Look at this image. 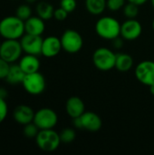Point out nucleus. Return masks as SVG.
Returning <instances> with one entry per match:
<instances>
[{
    "label": "nucleus",
    "instance_id": "f257e3e1",
    "mask_svg": "<svg viewBox=\"0 0 154 155\" xmlns=\"http://www.w3.org/2000/svg\"><path fill=\"white\" fill-rule=\"evenodd\" d=\"M25 33V21L15 16H6L0 21V35L5 39H19Z\"/></svg>",
    "mask_w": 154,
    "mask_h": 155
},
{
    "label": "nucleus",
    "instance_id": "f03ea898",
    "mask_svg": "<svg viewBox=\"0 0 154 155\" xmlns=\"http://www.w3.org/2000/svg\"><path fill=\"white\" fill-rule=\"evenodd\" d=\"M95 32L103 39L113 40L121 35V24L112 16H103L95 24Z\"/></svg>",
    "mask_w": 154,
    "mask_h": 155
},
{
    "label": "nucleus",
    "instance_id": "7ed1b4c3",
    "mask_svg": "<svg viewBox=\"0 0 154 155\" xmlns=\"http://www.w3.org/2000/svg\"><path fill=\"white\" fill-rule=\"evenodd\" d=\"M116 54L106 47L97 48L93 54V63L94 66L103 72L110 71L115 68Z\"/></svg>",
    "mask_w": 154,
    "mask_h": 155
},
{
    "label": "nucleus",
    "instance_id": "20e7f679",
    "mask_svg": "<svg viewBox=\"0 0 154 155\" xmlns=\"http://www.w3.org/2000/svg\"><path fill=\"white\" fill-rule=\"evenodd\" d=\"M37 146L44 152H54L55 151L61 142L60 134L53 129L40 130L35 137Z\"/></svg>",
    "mask_w": 154,
    "mask_h": 155
},
{
    "label": "nucleus",
    "instance_id": "39448f33",
    "mask_svg": "<svg viewBox=\"0 0 154 155\" xmlns=\"http://www.w3.org/2000/svg\"><path fill=\"white\" fill-rule=\"evenodd\" d=\"M73 124L75 128L89 132H97L103 125L102 119L93 112H84L81 116L73 119Z\"/></svg>",
    "mask_w": 154,
    "mask_h": 155
},
{
    "label": "nucleus",
    "instance_id": "423d86ee",
    "mask_svg": "<svg viewBox=\"0 0 154 155\" xmlns=\"http://www.w3.org/2000/svg\"><path fill=\"white\" fill-rule=\"evenodd\" d=\"M62 48L68 54L78 53L84 45L82 35L74 29H67L61 36Z\"/></svg>",
    "mask_w": 154,
    "mask_h": 155
},
{
    "label": "nucleus",
    "instance_id": "0eeeda50",
    "mask_svg": "<svg viewBox=\"0 0 154 155\" xmlns=\"http://www.w3.org/2000/svg\"><path fill=\"white\" fill-rule=\"evenodd\" d=\"M23 52L21 43L17 39H5L0 46V57L13 64L16 62Z\"/></svg>",
    "mask_w": 154,
    "mask_h": 155
},
{
    "label": "nucleus",
    "instance_id": "6e6552de",
    "mask_svg": "<svg viewBox=\"0 0 154 155\" xmlns=\"http://www.w3.org/2000/svg\"><path fill=\"white\" fill-rule=\"evenodd\" d=\"M24 89L32 95L41 94L45 89V79L39 72L25 74L22 83Z\"/></svg>",
    "mask_w": 154,
    "mask_h": 155
},
{
    "label": "nucleus",
    "instance_id": "1a4fd4ad",
    "mask_svg": "<svg viewBox=\"0 0 154 155\" xmlns=\"http://www.w3.org/2000/svg\"><path fill=\"white\" fill-rule=\"evenodd\" d=\"M34 124L39 128V130L54 129L57 124L58 117L56 113L50 108H42L34 113Z\"/></svg>",
    "mask_w": 154,
    "mask_h": 155
},
{
    "label": "nucleus",
    "instance_id": "9d476101",
    "mask_svg": "<svg viewBox=\"0 0 154 155\" xmlns=\"http://www.w3.org/2000/svg\"><path fill=\"white\" fill-rule=\"evenodd\" d=\"M134 74L136 79L146 86L154 84V62L145 60L141 62L135 68Z\"/></svg>",
    "mask_w": 154,
    "mask_h": 155
},
{
    "label": "nucleus",
    "instance_id": "9b49d317",
    "mask_svg": "<svg viewBox=\"0 0 154 155\" xmlns=\"http://www.w3.org/2000/svg\"><path fill=\"white\" fill-rule=\"evenodd\" d=\"M142 33V24L135 18L127 19L121 24V36L126 41H134L138 39Z\"/></svg>",
    "mask_w": 154,
    "mask_h": 155
},
{
    "label": "nucleus",
    "instance_id": "f8f14e48",
    "mask_svg": "<svg viewBox=\"0 0 154 155\" xmlns=\"http://www.w3.org/2000/svg\"><path fill=\"white\" fill-rule=\"evenodd\" d=\"M43 40L44 39L41 37V35L26 34L21 37L20 43L24 52L29 54L39 55L42 54Z\"/></svg>",
    "mask_w": 154,
    "mask_h": 155
},
{
    "label": "nucleus",
    "instance_id": "ddd939ff",
    "mask_svg": "<svg viewBox=\"0 0 154 155\" xmlns=\"http://www.w3.org/2000/svg\"><path fill=\"white\" fill-rule=\"evenodd\" d=\"M61 39L56 36H47L43 40L42 45V54L47 58L56 56L62 50Z\"/></svg>",
    "mask_w": 154,
    "mask_h": 155
},
{
    "label": "nucleus",
    "instance_id": "4468645a",
    "mask_svg": "<svg viewBox=\"0 0 154 155\" xmlns=\"http://www.w3.org/2000/svg\"><path fill=\"white\" fill-rule=\"evenodd\" d=\"M13 116L16 123L22 125H25L34 121V112L30 106L25 104H20L15 108Z\"/></svg>",
    "mask_w": 154,
    "mask_h": 155
},
{
    "label": "nucleus",
    "instance_id": "2eb2a0df",
    "mask_svg": "<svg viewBox=\"0 0 154 155\" xmlns=\"http://www.w3.org/2000/svg\"><path fill=\"white\" fill-rule=\"evenodd\" d=\"M65 110L67 114L72 118H77L85 112V106L81 98L78 96L70 97L65 104Z\"/></svg>",
    "mask_w": 154,
    "mask_h": 155
},
{
    "label": "nucleus",
    "instance_id": "dca6fc26",
    "mask_svg": "<svg viewBox=\"0 0 154 155\" xmlns=\"http://www.w3.org/2000/svg\"><path fill=\"white\" fill-rule=\"evenodd\" d=\"M25 29L26 34L41 35L45 29L44 20H43L38 15L31 16L26 21H25Z\"/></svg>",
    "mask_w": 154,
    "mask_h": 155
},
{
    "label": "nucleus",
    "instance_id": "f3484780",
    "mask_svg": "<svg viewBox=\"0 0 154 155\" xmlns=\"http://www.w3.org/2000/svg\"><path fill=\"white\" fill-rule=\"evenodd\" d=\"M19 65L25 74H32L38 72L40 68V61L37 58V55L26 54V55L21 58Z\"/></svg>",
    "mask_w": 154,
    "mask_h": 155
},
{
    "label": "nucleus",
    "instance_id": "a211bd4d",
    "mask_svg": "<svg viewBox=\"0 0 154 155\" xmlns=\"http://www.w3.org/2000/svg\"><path fill=\"white\" fill-rule=\"evenodd\" d=\"M25 76V74L22 70L19 64H11L5 80L8 84L16 85V84L23 83Z\"/></svg>",
    "mask_w": 154,
    "mask_h": 155
},
{
    "label": "nucleus",
    "instance_id": "6ab92c4d",
    "mask_svg": "<svg viewBox=\"0 0 154 155\" xmlns=\"http://www.w3.org/2000/svg\"><path fill=\"white\" fill-rule=\"evenodd\" d=\"M133 65V58L126 53L116 54L115 68L120 72H128Z\"/></svg>",
    "mask_w": 154,
    "mask_h": 155
},
{
    "label": "nucleus",
    "instance_id": "aec40b11",
    "mask_svg": "<svg viewBox=\"0 0 154 155\" xmlns=\"http://www.w3.org/2000/svg\"><path fill=\"white\" fill-rule=\"evenodd\" d=\"M107 0H85L84 5L86 10L93 15H99L103 14L107 8Z\"/></svg>",
    "mask_w": 154,
    "mask_h": 155
},
{
    "label": "nucleus",
    "instance_id": "412c9836",
    "mask_svg": "<svg viewBox=\"0 0 154 155\" xmlns=\"http://www.w3.org/2000/svg\"><path fill=\"white\" fill-rule=\"evenodd\" d=\"M54 6L48 2L42 1L40 3H38L36 5L37 15L44 21L49 20L52 17H54Z\"/></svg>",
    "mask_w": 154,
    "mask_h": 155
},
{
    "label": "nucleus",
    "instance_id": "4be33fe9",
    "mask_svg": "<svg viewBox=\"0 0 154 155\" xmlns=\"http://www.w3.org/2000/svg\"><path fill=\"white\" fill-rule=\"evenodd\" d=\"M123 11V15L127 17V19L136 18L137 15H139V5L128 2L127 4L124 5Z\"/></svg>",
    "mask_w": 154,
    "mask_h": 155
},
{
    "label": "nucleus",
    "instance_id": "5701e85b",
    "mask_svg": "<svg viewBox=\"0 0 154 155\" xmlns=\"http://www.w3.org/2000/svg\"><path fill=\"white\" fill-rule=\"evenodd\" d=\"M15 15L23 21H26L32 16V9L28 5H21L16 8Z\"/></svg>",
    "mask_w": 154,
    "mask_h": 155
},
{
    "label": "nucleus",
    "instance_id": "b1692460",
    "mask_svg": "<svg viewBox=\"0 0 154 155\" xmlns=\"http://www.w3.org/2000/svg\"><path fill=\"white\" fill-rule=\"evenodd\" d=\"M59 134H60L61 142L64 143H73L74 141V139L76 137L74 130L71 129V128L64 129Z\"/></svg>",
    "mask_w": 154,
    "mask_h": 155
},
{
    "label": "nucleus",
    "instance_id": "393cba45",
    "mask_svg": "<svg viewBox=\"0 0 154 155\" xmlns=\"http://www.w3.org/2000/svg\"><path fill=\"white\" fill-rule=\"evenodd\" d=\"M39 128L34 124V122L29 123L25 125H24L23 134L27 138H35L37 134L39 133Z\"/></svg>",
    "mask_w": 154,
    "mask_h": 155
},
{
    "label": "nucleus",
    "instance_id": "a878e982",
    "mask_svg": "<svg viewBox=\"0 0 154 155\" xmlns=\"http://www.w3.org/2000/svg\"><path fill=\"white\" fill-rule=\"evenodd\" d=\"M126 0H107V8L112 12H116L123 8Z\"/></svg>",
    "mask_w": 154,
    "mask_h": 155
},
{
    "label": "nucleus",
    "instance_id": "bb28decb",
    "mask_svg": "<svg viewBox=\"0 0 154 155\" xmlns=\"http://www.w3.org/2000/svg\"><path fill=\"white\" fill-rule=\"evenodd\" d=\"M76 6H77L76 0H61V7L64 8L68 13L74 12Z\"/></svg>",
    "mask_w": 154,
    "mask_h": 155
},
{
    "label": "nucleus",
    "instance_id": "cd10ccee",
    "mask_svg": "<svg viewBox=\"0 0 154 155\" xmlns=\"http://www.w3.org/2000/svg\"><path fill=\"white\" fill-rule=\"evenodd\" d=\"M10 64L0 57V79H5L10 69Z\"/></svg>",
    "mask_w": 154,
    "mask_h": 155
},
{
    "label": "nucleus",
    "instance_id": "c85d7f7f",
    "mask_svg": "<svg viewBox=\"0 0 154 155\" xmlns=\"http://www.w3.org/2000/svg\"><path fill=\"white\" fill-rule=\"evenodd\" d=\"M68 12H66L64 8H62L61 6L59 8L54 9V17L57 20V21H64L67 18L68 15Z\"/></svg>",
    "mask_w": 154,
    "mask_h": 155
},
{
    "label": "nucleus",
    "instance_id": "c756f323",
    "mask_svg": "<svg viewBox=\"0 0 154 155\" xmlns=\"http://www.w3.org/2000/svg\"><path fill=\"white\" fill-rule=\"evenodd\" d=\"M8 114V107L5 99L0 98V124L6 118Z\"/></svg>",
    "mask_w": 154,
    "mask_h": 155
},
{
    "label": "nucleus",
    "instance_id": "7c9ffc66",
    "mask_svg": "<svg viewBox=\"0 0 154 155\" xmlns=\"http://www.w3.org/2000/svg\"><path fill=\"white\" fill-rule=\"evenodd\" d=\"M113 45L114 48H116V49L122 48V46H123V38L122 36H121V37L119 36V37L113 39Z\"/></svg>",
    "mask_w": 154,
    "mask_h": 155
},
{
    "label": "nucleus",
    "instance_id": "2f4dec72",
    "mask_svg": "<svg viewBox=\"0 0 154 155\" xmlns=\"http://www.w3.org/2000/svg\"><path fill=\"white\" fill-rule=\"evenodd\" d=\"M7 97H8V92H7V90L5 87L0 86V98L5 100Z\"/></svg>",
    "mask_w": 154,
    "mask_h": 155
},
{
    "label": "nucleus",
    "instance_id": "473e14b6",
    "mask_svg": "<svg viewBox=\"0 0 154 155\" xmlns=\"http://www.w3.org/2000/svg\"><path fill=\"white\" fill-rule=\"evenodd\" d=\"M128 2H130V3H133V4H135V5H144L148 0H127Z\"/></svg>",
    "mask_w": 154,
    "mask_h": 155
},
{
    "label": "nucleus",
    "instance_id": "72a5a7b5",
    "mask_svg": "<svg viewBox=\"0 0 154 155\" xmlns=\"http://www.w3.org/2000/svg\"><path fill=\"white\" fill-rule=\"evenodd\" d=\"M150 92H151V94L154 96V84L150 86Z\"/></svg>",
    "mask_w": 154,
    "mask_h": 155
},
{
    "label": "nucleus",
    "instance_id": "f704fd0d",
    "mask_svg": "<svg viewBox=\"0 0 154 155\" xmlns=\"http://www.w3.org/2000/svg\"><path fill=\"white\" fill-rule=\"evenodd\" d=\"M25 2H27L28 4H34V3H35L37 0H25Z\"/></svg>",
    "mask_w": 154,
    "mask_h": 155
},
{
    "label": "nucleus",
    "instance_id": "c9c22d12",
    "mask_svg": "<svg viewBox=\"0 0 154 155\" xmlns=\"http://www.w3.org/2000/svg\"><path fill=\"white\" fill-rule=\"evenodd\" d=\"M151 3H152V7L154 8V0H151Z\"/></svg>",
    "mask_w": 154,
    "mask_h": 155
},
{
    "label": "nucleus",
    "instance_id": "e433bc0d",
    "mask_svg": "<svg viewBox=\"0 0 154 155\" xmlns=\"http://www.w3.org/2000/svg\"><path fill=\"white\" fill-rule=\"evenodd\" d=\"M152 29H153V31H154V19H153V21H152Z\"/></svg>",
    "mask_w": 154,
    "mask_h": 155
},
{
    "label": "nucleus",
    "instance_id": "4c0bfd02",
    "mask_svg": "<svg viewBox=\"0 0 154 155\" xmlns=\"http://www.w3.org/2000/svg\"><path fill=\"white\" fill-rule=\"evenodd\" d=\"M0 46H1V43H0Z\"/></svg>",
    "mask_w": 154,
    "mask_h": 155
}]
</instances>
